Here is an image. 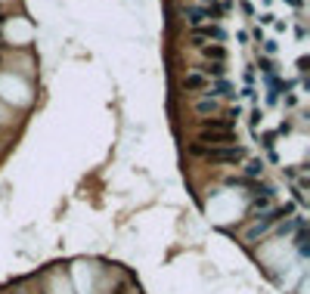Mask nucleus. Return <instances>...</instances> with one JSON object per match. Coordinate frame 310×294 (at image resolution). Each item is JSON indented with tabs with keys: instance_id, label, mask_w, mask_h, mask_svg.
Segmentation results:
<instances>
[{
	"instance_id": "nucleus-1",
	"label": "nucleus",
	"mask_w": 310,
	"mask_h": 294,
	"mask_svg": "<svg viewBox=\"0 0 310 294\" xmlns=\"http://www.w3.org/2000/svg\"><path fill=\"white\" fill-rule=\"evenodd\" d=\"M245 149L242 146H220V149H208V161H214V164H239V161H245Z\"/></svg>"
},
{
	"instance_id": "nucleus-2",
	"label": "nucleus",
	"mask_w": 310,
	"mask_h": 294,
	"mask_svg": "<svg viewBox=\"0 0 310 294\" xmlns=\"http://www.w3.org/2000/svg\"><path fill=\"white\" fill-rule=\"evenodd\" d=\"M199 127L208 130V133H217V130H233V127H236V121H233V118H202Z\"/></svg>"
},
{
	"instance_id": "nucleus-3",
	"label": "nucleus",
	"mask_w": 310,
	"mask_h": 294,
	"mask_svg": "<svg viewBox=\"0 0 310 294\" xmlns=\"http://www.w3.org/2000/svg\"><path fill=\"white\" fill-rule=\"evenodd\" d=\"M183 90H189V93H199V90H208V78H202L199 71H189V74H183Z\"/></svg>"
},
{
	"instance_id": "nucleus-4",
	"label": "nucleus",
	"mask_w": 310,
	"mask_h": 294,
	"mask_svg": "<svg viewBox=\"0 0 310 294\" xmlns=\"http://www.w3.org/2000/svg\"><path fill=\"white\" fill-rule=\"evenodd\" d=\"M199 50H202L205 59H214V62H223V59H227V50H223L220 44H202Z\"/></svg>"
},
{
	"instance_id": "nucleus-5",
	"label": "nucleus",
	"mask_w": 310,
	"mask_h": 294,
	"mask_svg": "<svg viewBox=\"0 0 310 294\" xmlns=\"http://www.w3.org/2000/svg\"><path fill=\"white\" fill-rule=\"evenodd\" d=\"M199 74H202V78H208V74H211V78H223L227 69H223V62H205V65H199Z\"/></svg>"
},
{
	"instance_id": "nucleus-6",
	"label": "nucleus",
	"mask_w": 310,
	"mask_h": 294,
	"mask_svg": "<svg viewBox=\"0 0 310 294\" xmlns=\"http://www.w3.org/2000/svg\"><path fill=\"white\" fill-rule=\"evenodd\" d=\"M217 108H220V103L211 99V96H208V99H199V103H196V112H199V115H211V112H217Z\"/></svg>"
},
{
	"instance_id": "nucleus-7",
	"label": "nucleus",
	"mask_w": 310,
	"mask_h": 294,
	"mask_svg": "<svg viewBox=\"0 0 310 294\" xmlns=\"http://www.w3.org/2000/svg\"><path fill=\"white\" fill-rule=\"evenodd\" d=\"M205 19H208V16H205V10H199V6H189V10H186V22L192 25V28H199Z\"/></svg>"
},
{
	"instance_id": "nucleus-8",
	"label": "nucleus",
	"mask_w": 310,
	"mask_h": 294,
	"mask_svg": "<svg viewBox=\"0 0 310 294\" xmlns=\"http://www.w3.org/2000/svg\"><path fill=\"white\" fill-rule=\"evenodd\" d=\"M196 31H199L202 37H214V40H223V37H227V31H223L220 25H208V28H196Z\"/></svg>"
},
{
	"instance_id": "nucleus-9",
	"label": "nucleus",
	"mask_w": 310,
	"mask_h": 294,
	"mask_svg": "<svg viewBox=\"0 0 310 294\" xmlns=\"http://www.w3.org/2000/svg\"><path fill=\"white\" fill-rule=\"evenodd\" d=\"M245 176H251V180H255V176H264V161H261V158L248 161V167H245Z\"/></svg>"
},
{
	"instance_id": "nucleus-10",
	"label": "nucleus",
	"mask_w": 310,
	"mask_h": 294,
	"mask_svg": "<svg viewBox=\"0 0 310 294\" xmlns=\"http://www.w3.org/2000/svg\"><path fill=\"white\" fill-rule=\"evenodd\" d=\"M211 93H217V96H236L233 93V87L227 81H217V84H211Z\"/></svg>"
},
{
	"instance_id": "nucleus-11",
	"label": "nucleus",
	"mask_w": 310,
	"mask_h": 294,
	"mask_svg": "<svg viewBox=\"0 0 310 294\" xmlns=\"http://www.w3.org/2000/svg\"><path fill=\"white\" fill-rule=\"evenodd\" d=\"M189 155H196V158H202V155H208V146H205V142H189Z\"/></svg>"
},
{
	"instance_id": "nucleus-12",
	"label": "nucleus",
	"mask_w": 310,
	"mask_h": 294,
	"mask_svg": "<svg viewBox=\"0 0 310 294\" xmlns=\"http://www.w3.org/2000/svg\"><path fill=\"white\" fill-rule=\"evenodd\" d=\"M202 3H217V0H202Z\"/></svg>"
},
{
	"instance_id": "nucleus-13",
	"label": "nucleus",
	"mask_w": 310,
	"mask_h": 294,
	"mask_svg": "<svg viewBox=\"0 0 310 294\" xmlns=\"http://www.w3.org/2000/svg\"><path fill=\"white\" fill-rule=\"evenodd\" d=\"M292 3H295V6H301V0H292Z\"/></svg>"
},
{
	"instance_id": "nucleus-14",
	"label": "nucleus",
	"mask_w": 310,
	"mask_h": 294,
	"mask_svg": "<svg viewBox=\"0 0 310 294\" xmlns=\"http://www.w3.org/2000/svg\"><path fill=\"white\" fill-rule=\"evenodd\" d=\"M0 59H3V56H0Z\"/></svg>"
}]
</instances>
